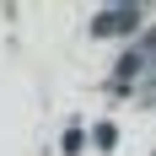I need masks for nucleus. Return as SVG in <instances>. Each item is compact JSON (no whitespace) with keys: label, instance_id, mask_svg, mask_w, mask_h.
Here are the masks:
<instances>
[{"label":"nucleus","instance_id":"1","mask_svg":"<svg viewBox=\"0 0 156 156\" xmlns=\"http://www.w3.org/2000/svg\"><path fill=\"white\" fill-rule=\"evenodd\" d=\"M135 22H140V11L124 5V11H102V16L92 22V32H124V27H135Z\"/></svg>","mask_w":156,"mask_h":156}]
</instances>
